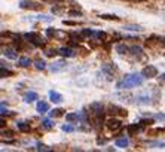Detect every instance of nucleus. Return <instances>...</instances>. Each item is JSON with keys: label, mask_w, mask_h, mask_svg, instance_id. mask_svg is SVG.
<instances>
[{"label": "nucleus", "mask_w": 165, "mask_h": 152, "mask_svg": "<svg viewBox=\"0 0 165 152\" xmlns=\"http://www.w3.org/2000/svg\"><path fill=\"white\" fill-rule=\"evenodd\" d=\"M143 75H137V73H132V75H125V78L122 81L118 82V88L119 90H130L132 87H140L143 83Z\"/></svg>", "instance_id": "nucleus-1"}, {"label": "nucleus", "mask_w": 165, "mask_h": 152, "mask_svg": "<svg viewBox=\"0 0 165 152\" xmlns=\"http://www.w3.org/2000/svg\"><path fill=\"white\" fill-rule=\"evenodd\" d=\"M89 110H91V113L94 115L95 121L100 124V119H103V115L106 113V112H104V106L101 105L100 102H94V103L89 105Z\"/></svg>", "instance_id": "nucleus-2"}, {"label": "nucleus", "mask_w": 165, "mask_h": 152, "mask_svg": "<svg viewBox=\"0 0 165 152\" xmlns=\"http://www.w3.org/2000/svg\"><path fill=\"white\" fill-rule=\"evenodd\" d=\"M24 39H27L30 43H33L34 46H45V40L42 39V36L39 35V33H34V32L25 33L24 35Z\"/></svg>", "instance_id": "nucleus-3"}, {"label": "nucleus", "mask_w": 165, "mask_h": 152, "mask_svg": "<svg viewBox=\"0 0 165 152\" xmlns=\"http://www.w3.org/2000/svg\"><path fill=\"white\" fill-rule=\"evenodd\" d=\"M20 8L21 9H30V11H40L43 8V5L36 3L33 0H21L20 2Z\"/></svg>", "instance_id": "nucleus-4"}, {"label": "nucleus", "mask_w": 165, "mask_h": 152, "mask_svg": "<svg viewBox=\"0 0 165 152\" xmlns=\"http://www.w3.org/2000/svg\"><path fill=\"white\" fill-rule=\"evenodd\" d=\"M141 75H143L144 78H147V79H153L158 76V69L152 66V64H149V66H146L143 70H141Z\"/></svg>", "instance_id": "nucleus-5"}, {"label": "nucleus", "mask_w": 165, "mask_h": 152, "mask_svg": "<svg viewBox=\"0 0 165 152\" xmlns=\"http://www.w3.org/2000/svg\"><path fill=\"white\" fill-rule=\"evenodd\" d=\"M107 113L113 115V117H116V115H119V117H127V115H128V112H127L123 107H119V106H116V105H110L109 109H107Z\"/></svg>", "instance_id": "nucleus-6"}, {"label": "nucleus", "mask_w": 165, "mask_h": 152, "mask_svg": "<svg viewBox=\"0 0 165 152\" xmlns=\"http://www.w3.org/2000/svg\"><path fill=\"white\" fill-rule=\"evenodd\" d=\"M106 127L110 130V131H118V130L122 128V122L119 119H116V118H109L107 121H106Z\"/></svg>", "instance_id": "nucleus-7"}, {"label": "nucleus", "mask_w": 165, "mask_h": 152, "mask_svg": "<svg viewBox=\"0 0 165 152\" xmlns=\"http://www.w3.org/2000/svg\"><path fill=\"white\" fill-rule=\"evenodd\" d=\"M66 67H67V61L66 60H60V61H55V63H52V64L49 66V70L60 72V70H63V69H66Z\"/></svg>", "instance_id": "nucleus-8"}, {"label": "nucleus", "mask_w": 165, "mask_h": 152, "mask_svg": "<svg viewBox=\"0 0 165 152\" xmlns=\"http://www.w3.org/2000/svg\"><path fill=\"white\" fill-rule=\"evenodd\" d=\"M37 98H39V95H37V93H34V91H28V93L24 94V102L25 103H33Z\"/></svg>", "instance_id": "nucleus-9"}, {"label": "nucleus", "mask_w": 165, "mask_h": 152, "mask_svg": "<svg viewBox=\"0 0 165 152\" xmlns=\"http://www.w3.org/2000/svg\"><path fill=\"white\" fill-rule=\"evenodd\" d=\"M49 98H51V102L52 103H61L63 100H64V97L61 95L60 93H57V91H49Z\"/></svg>", "instance_id": "nucleus-10"}, {"label": "nucleus", "mask_w": 165, "mask_h": 152, "mask_svg": "<svg viewBox=\"0 0 165 152\" xmlns=\"http://www.w3.org/2000/svg\"><path fill=\"white\" fill-rule=\"evenodd\" d=\"M127 131H128L130 136H134V134H137V133L141 131V124H131V125L127 127Z\"/></svg>", "instance_id": "nucleus-11"}, {"label": "nucleus", "mask_w": 165, "mask_h": 152, "mask_svg": "<svg viewBox=\"0 0 165 152\" xmlns=\"http://www.w3.org/2000/svg\"><path fill=\"white\" fill-rule=\"evenodd\" d=\"M36 109H37V112L42 115V113H46L48 110H49V105L43 102V100H40V102H37V106H36Z\"/></svg>", "instance_id": "nucleus-12"}, {"label": "nucleus", "mask_w": 165, "mask_h": 152, "mask_svg": "<svg viewBox=\"0 0 165 152\" xmlns=\"http://www.w3.org/2000/svg\"><path fill=\"white\" fill-rule=\"evenodd\" d=\"M60 55H63V57H67V58H70V57H75L76 55V52L73 51V49H70V48H60Z\"/></svg>", "instance_id": "nucleus-13"}, {"label": "nucleus", "mask_w": 165, "mask_h": 152, "mask_svg": "<svg viewBox=\"0 0 165 152\" xmlns=\"http://www.w3.org/2000/svg\"><path fill=\"white\" fill-rule=\"evenodd\" d=\"M31 64H33V61L28 57H20L18 58V66H21V67H30Z\"/></svg>", "instance_id": "nucleus-14"}, {"label": "nucleus", "mask_w": 165, "mask_h": 152, "mask_svg": "<svg viewBox=\"0 0 165 152\" xmlns=\"http://www.w3.org/2000/svg\"><path fill=\"white\" fill-rule=\"evenodd\" d=\"M3 54L8 57L9 60H16L18 58V54H16V51L15 49H11V48H8V49H5L3 51Z\"/></svg>", "instance_id": "nucleus-15"}, {"label": "nucleus", "mask_w": 165, "mask_h": 152, "mask_svg": "<svg viewBox=\"0 0 165 152\" xmlns=\"http://www.w3.org/2000/svg\"><path fill=\"white\" fill-rule=\"evenodd\" d=\"M16 127H18V130L20 131H22V133H27V131H30V124L28 122H24V121H20V122H16Z\"/></svg>", "instance_id": "nucleus-16"}, {"label": "nucleus", "mask_w": 165, "mask_h": 152, "mask_svg": "<svg viewBox=\"0 0 165 152\" xmlns=\"http://www.w3.org/2000/svg\"><path fill=\"white\" fill-rule=\"evenodd\" d=\"M64 109H61V107H57V109H54V110H51L49 112V117L51 118H60V117H63L64 115Z\"/></svg>", "instance_id": "nucleus-17"}, {"label": "nucleus", "mask_w": 165, "mask_h": 152, "mask_svg": "<svg viewBox=\"0 0 165 152\" xmlns=\"http://www.w3.org/2000/svg\"><path fill=\"white\" fill-rule=\"evenodd\" d=\"M100 18L101 20H107V21H119V17H116L113 13H101Z\"/></svg>", "instance_id": "nucleus-18"}, {"label": "nucleus", "mask_w": 165, "mask_h": 152, "mask_svg": "<svg viewBox=\"0 0 165 152\" xmlns=\"http://www.w3.org/2000/svg\"><path fill=\"white\" fill-rule=\"evenodd\" d=\"M66 121L67 122H77V121H80V115H77V113H67Z\"/></svg>", "instance_id": "nucleus-19"}, {"label": "nucleus", "mask_w": 165, "mask_h": 152, "mask_svg": "<svg viewBox=\"0 0 165 152\" xmlns=\"http://www.w3.org/2000/svg\"><path fill=\"white\" fill-rule=\"evenodd\" d=\"M135 103L138 105H150V97H146V95H140L135 98Z\"/></svg>", "instance_id": "nucleus-20"}, {"label": "nucleus", "mask_w": 165, "mask_h": 152, "mask_svg": "<svg viewBox=\"0 0 165 152\" xmlns=\"http://www.w3.org/2000/svg\"><path fill=\"white\" fill-rule=\"evenodd\" d=\"M130 51H131V54L134 57H141L143 55V51H141V48L140 46H131L130 48Z\"/></svg>", "instance_id": "nucleus-21"}, {"label": "nucleus", "mask_w": 165, "mask_h": 152, "mask_svg": "<svg viewBox=\"0 0 165 152\" xmlns=\"http://www.w3.org/2000/svg\"><path fill=\"white\" fill-rule=\"evenodd\" d=\"M116 52H118V54H121V55H123V54H128V52H130V48L127 46V45H118V46H116Z\"/></svg>", "instance_id": "nucleus-22"}, {"label": "nucleus", "mask_w": 165, "mask_h": 152, "mask_svg": "<svg viewBox=\"0 0 165 152\" xmlns=\"http://www.w3.org/2000/svg\"><path fill=\"white\" fill-rule=\"evenodd\" d=\"M34 67H36L37 70H45V69H46V63H45L43 60H36V61H34Z\"/></svg>", "instance_id": "nucleus-23"}, {"label": "nucleus", "mask_w": 165, "mask_h": 152, "mask_svg": "<svg viewBox=\"0 0 165 152\" xmlns=\"http://www.w3.org/2000/svg\"><path fill=\"white\" fill-rule=\"evenodd\" d=\"M128 145H130V142H128V139H125V137L116 140V146H118V148H127Z\"/></svg>", "instance_id": "nucleus-24"}, {"label": "nucleus", "mask_w": 165, "mask_h": 152, "mask_svg": "<svg viewBox=\"0 0 165 152\" xmlns=\"http://www.w3.org/2000/svg\"><path fill=\"white\" fill-rule=\"evenodd\" d=\"M83 35H77V33H75V32H72L70 35H68V37H70V40H75V42H82L83 40V37H82Z\"/></svg>", "instance_id": "nucleus-25"}, {"label": "nucleus", "mask_w": 165, "mask_h": 152, "mask_svg": "<svg viewBox=\"0 0 165 152\" xmlns=\"http://www.w3.org/2000/svg\"><path fill=\"white\" fill-rule=\"evenodd\" d=\"M82 35L88 36V37H95L97 32H94V30H91V28H83V30H82Z\"/></svg>", "instance_id": "nucleus-26"}, {"label": "nucleus", "mask_w": 165, "mask_h": 152, "mask_svg": "<svg viewBox=\"0 0 165 152\" xmlns=\"http://www.w3.org/2000/svg\"><path fill=\"white\" fill-rule=\"evenodd\" d=\"M42 127L46 128V130H49V128H52V127H54V124H52V121H51V119H43V121H42Z\"/></svg>", "instance_id": "nucleus-27"}, {"label": "nucleus", "mask_w": 165, "mask_h": 152, "mask_svg": "<svg viewBox=\"0 0 165 152\" xmlns=\"http://www.w3.org/2000/svg\"><path fill=\"white\" fill-rule=\"evenodd\" d=\"M63 12H66V8L64 6H55V8H52V13L54 15H60Z\"/></svg>", "instance_id": "nucleus-28"}, {"label": "nucleus", "mask_w": 165, "mask_h": 152, "mask_svg": "<svg viewBox=\"0 0 165 152\" xmlns=\"http://www.w3.org/2000/svg\"><path fill=\"white\" fill-rule=\"evenodd\" d=\"M58 54H60V49H48V51L45 52L46 57H55V55H58Z\"/></svg>", "instance_id": "nucleus-29"}, {"label": "nucleus", "mask_w": 165, "mask_h": 152, "mask_svg": "<svg viewBox=\"0 0 165 152\" xmlns=\"http://www.w3.org/2000/svg\"><path fill=\"white\" fill-rule=\"evenodd\" d=\"M123 28H127V30H131V32H141V30H143L140 25H125Z\"/></svg>", "instance_id": "nucleus-30"}, {"label": "nucleus", "mask_w": 165, "mask_h": 152, "mask_svg": "<svg viewBox=\"0 0 165 152\" xmlns=\"http://www.w3.org/2000/svg\"><path fill=\"white\" fill-rule=\"evenodd\" d=\"M95 37H97V39H100V40H106V39H107V35H106L104 32H97Z\"/></svg>", "instance_id": "nucleus-31"}, {"label": "nucleus", "mask_w": 165, "mask_h": 152, "mask_svg": "<svg viewBox=\"0 0 165 152\" xmlns=\"http://www.w3.org/2000/svg\"><path fill=\"white\" fill-rule=\"evenodd\" d=\"M63 131H66V133H72V131H75V128L72 127V125H68V124H64L63 127H61Z\"/></svg>", "instance_id": "nucleus-32"}, {"label": "nucleus", "mask_w": 165, "mask_h": 152, "mask_svg": "<svg viewBox=\"0 0 165 152\" xmlns=\"http://www.w3.org/2000/svg\"><path fill=\"white\" fill-rule=\"evenodd\" d=\"M2 78H6V76H12V72L11 70H6L5 67H2Z\"/></svg>", "instance_id": "nucleus-33"}, {"label": "nucleus", "mask_w": 165, "mask_h": 152, "mask_svg": "<svg viewBox=\"0 0 165 152\" xmlns=\"http://www.w3.org/2000/svg\"><path fill=\"white\" fill-rule=\"evenodd\" d=\"M150 146H153V148H165V143L164 142H153V143H150Z\"/></svg>", "instance_id": "nucleus-34"}, {"label": "nucleus", "mask_w": 165, "mask_h": 152, "mask_svg": "<svg viewBox=\"0 0 165 152\" xmlns=\"http://www.w3.org/2000/svg\"><path fill=\"white\" fill-rule=\"evenodd\" d=\"M37 151H51V148H49V146H46V145L39 143V145H37Z\"/></svg>", "instance_id": "nucleus-35"}, {"label": "nucleus", "mask_w": 165, "mask_h": 152, "mask_svg": "<svg viewBox=\"0 0 165 152\" xmlns=\"http://www.w3.org/2000/svg\"><path fill=\"white\" fill-rule=\"evenodd\" d=\"M140 124H141L143 127H146V125H150V124H153V119H141V121H140Z\"/></svg>", "instance_id": "nucleus-36"}, {"label": "nucleus", "mask_w": 165, "mask_h": 152, "mask_svg": "<svg viewBox=\"0 0 165 152\" xmlns=\"http://www.w3.org/2000/svg\"><path fill=\"white\" fill-rule=\"evenodd\" d=\"M55 35H57V30H55V28H48V30H46V36H49V37H54Z\"/></svg>", "instance_id": "nucleus-37"}, {"label": "nucleus", "mask_w": 165, "mask_h": 152, "mask_svg": "<svg viewBox=\"0 0 165 152\" xmlns=\"http://www.w3.org/2000/svg\"><path fill=\"white\" fill-rule=\"evenodd\" d=\"M9 113V110L8 109H5V103H2V112H0V115L2 117H5V115H8Z\"/></svg>", "instance_id": "nucleus-38"}, {"label": "nucleus", "mask_w": 165, "mask_h": 152, "mask_svg": "<svg viewBox=\"0 0 165 152\" xmlns=\"http://www.w3.org/2000/svg\"><path fill=\"white\" fill-rule=\"evenodd\" d=\"M42 2H46V3H52V5H58V3H63L64 0H42Z\"/></svg>", "instance_id": "nucleus-39"}, {"label": "nucleus", "mask_w": 165, "mask_h": 152, "mask_svg": "<svg viewBox=\"0 0 165 152\" xmlns=\"http://www.w3.org/2000/svg\"><path fill=\"white\" fill-rule=\"evenodd\" d=\"M68 13H70L72 17H80V15H82V12L80 11H70Z\"/></svg>", "instance_id": "nucleus-40"}, {"label": "nucleus", "mask_w": 165, "mask_h": 152, "mask_svg": "<svg viewBox=\"0 0 165 152\" xmlns=\"http://www.w3.org/2000/svg\"><path fill=\"white\" fill-rule=\"evenodd\" d=\"M2 134H3V136H8V137L13 136V133H12L11 130H8V131H5V130H3V131H2Z\"/></svg>", "instance_id": "nucleus-41"}, {"label": "nucleus", "mask_w": 165, "mask_h": 152, "mask_svg": "<svg viewBox=\"0 0 165 152\" xmlns=\"http://www.w3.org/2000/svg\"><path fill=\"white\" fill-rule=\"evenodd\" d=\"M63 24H64V25H73V27L77 25V23H75V21H66V20L63 21Z\"/></svg>", "instance_id": "nucleus-42"}, {"label": "nucleus", "mask_w": 165, "mask_h": 152, "mask_svg": "<svg viewBox=\"0 0 165 152\" xmlns=\"http://www.w3.org/2000/svg\"><path fill=\"white\" fill-rule=\"evenodd\" d=\"M156 119H162V121H165V115L164 113H158V115H156Z\"/></svg>", "instance_id": "nucleus-43"}, {"label": "nucleus", "mask_w": 165, "mask_h": 152, "mask_svg": "<svg viewBox=\"0 0 165 152\" xmlns=\"http://www.w3.org/2000/svg\"><path fill=\"white\" fill-rule=\"evenodd\" d=\"M159 82H161V83H165V73H162V75L159 76Z\"/></svg>", "instance_id": "nucleus-44"}, {"label": "nucleus", "mask_w": 165, "mask_h": 152, "mask_svg": "<svg viewBox=\"0 0 165 152\" xmlns=\"http://www.w3.org/2000/svg\"><path fill=\"white\" fill-rule=\"evenodd\" d=\"M127 2H134V3H137V2H144V0H127Z\"/></svg>", "instance_id": "nucleus-45"}]
</instances>
